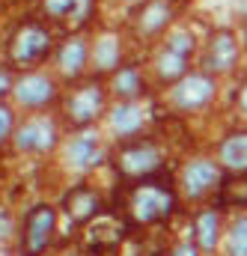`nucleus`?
<instances>
[{
  "mask_svg": "<svg viewBox=\"0 0 247 256\" xmlns=\"http://www.w3.org/2000/svg\"><path fill=\"white\" fill-rule=\"evenodd\" d=\"M238 108H242V114H247V80L242 84V90H238Z\"/></svg>",
  "mask_w": 247,
  "mask_h": 256,
  "instance_id": "obj_27",
  "label": "nucleus"
},
{
  "mask_svg": "<svg viewBox=\"0 0 247 256\" xmlns=\"http://www.w3.org/2000/svg\"><path fill=\"white\" fill-rule=\"evenodd\" d=\"M57 226V212L48 202H39L27 212L24 218V230H21V256H42L45 248L51 244Z\"/></svg>",
  "mask_w": 247,
  "mask_h": 256,
  "instance_id": "obj_4",
  "label": "nucleus"
},
{
  "mask_svg": "<svg viewBox=\"0 0 247 256\" xmlns=\"http://www.w3.org/2000/svg\"><path fill=\"white\" fill-rule=\"evenodd\" d=\"M140 90H143V84H140V72H137V68L125 66V68L116 72V78H114V92H116V96L131 98V96H137Z\"/></svg>",
  "mask_w": 247,
  "mask_h": 256,
  "instance_id": "obj_22",
  "label": "nucleus"
},
{
  "mask_svg": "<svg viewBox=\"0 0 247 256\" xmlns=\"http://www.w3.org/2000/svg\"><path fill=\"white\" fill-rule=\"evenodd\" d=\"M194 232H196V248L200 250H214L218 248V238H220V214L214 208H206L196 214V224H194Z\"/></svg>",
  "mask_w": 247,
  "mask_h": 256,
  "instance_id": "obj_15",
  "label": "nucleus"
},
{
  "mask_svg": "<svg viewBox=\"0 0 247 256\" xmlns=\"http://www.w3.org/2000/svg\"><path fill=\"white\" fill-rule=\"evenodd\" d=\"M57 63H60V72L68 74V78L80 74V68H84V63H86V45H84L80 36H74V39H68V42L62 45Z\"/></svg>",
  "mask_w": 247,
  "mask_h": 256,
  "instance_id": "obj_17",
  "label": "nucleus"
},
{
  "mask_svg": "<svg viewBox=\"0 0 247 256\" xmlns=\"http://www.w3.org/2000/svg\"><path fill=\"white\" fill-rule=\"evenodd\" d=\"M90 3L92 0H45V9L48 15L66 21V18H84L90 12Z\"/></svg>",
  "mask_w": 247,
  "mask_h": 256,
  "instance_id": "obj_18",
  "label": "nucleus"
},
{
  "mask_svg": "<svg viewBox=\"0 0 247 256\" xmlns=\"http://www.w3.org/2000/svg\"><path fill=\"white\" fill-rule=\"evenodd\" d=\"M51 45H54V36H51V30L45 24L24 21V24L15 27L12 39H9V63L30 68V66L42 63L51 54Z\"/></svg>",
  "mask_w": 247,
  "mask_h": 256,
  "instance_id": "obj_3",
  "label": "nucleus"
},
{
  "mask_svg": "<svg viewBox=\"0 0 247 256\" xmlns=\"http://www.w3.org/2000/svg\"><path fill=\"white\" fill-rule=\"evenodd\" d=\"M218 155H220V164H224L226 170H232V173H247V131H232V134L220 143Z\"/></svg>",
  "mask_w": 247,
  "mask_h": 256,
  "instance_id": "obj_14",
  "label": "nucleus"
},
{
  "mask_svg": "<svg viewBox=\"0 0 247 256\" xmlns=\"http://www.w3.org/2000/svg\"><path fill=\"white\" fill-rule=\"evenodd\" d=\"M66 161L74 167V170H90L102 161V149H98V140L92 134H78L68 140L66 146Z\"/></svg>",
  "mask_w": 247,
  "mask_h": 256,
  "instance_id": "obj_13",
  "label": "nucleus"
},
{
  "mask_svg": "<svg viewBox=\"0 0 247 256\" xmlns=\"http://www.w3.org/2000/svg\"><path fill=\"white\" fill-rule=\"evenodd\" d=\"M236 9H238L242 15H247V0H236Z\"/></svg>",
  "mask_w": 247,
  "mask_h": 256,
  "instance_id": "obj_28",
  "label": "nucleus"
},
{
  "mask_svg": "<svg viewBox=\"0 0 247 256\" xmlns=\"http://www.w3.org/2000/svg\"><path fill=\"white\" fill-rule=\"evenodd\" d=\"M96 66L98 68H114L120 66V39L116 36H102L96 42Z\"/></svg>",
  "mask_w": 247,
  "mask_h": 256,
  "instance_id": "obj_21",
  "label": "nucleus"
},
{
  "mask_svg": "<svg viewBox=\"0 0 247 256\" xmlns=\"http://www.w3.org/2000/svg\"><path fill=\"white\" fill-rule=\"evenodd\" d=\"M173 208H176V191L164 173L134 182L128 191V200H125V214H128V224H134V226H149V224L167 220L173 214Z\"/></svg>",
  "mask_w": 247,
  "mask_h": 256,
  "instance_id": "obj_1",
  "label": "nucleus"
},
{
  "mask_svg": "<svg viewBox=\"0 0 247 256\" xmlns=\"http://www.w3.org/2000/svg\"><path fill=\"white\" fill-rule=\"evenodd\" d=\"M15 98L24 104V108H45L48 102H54L57 96V86L48 74H27L15 84Z\"/></svg>",
  "mask_w": 247,
  "mask_h": 256,
  "instance_id": "obj_9",
  "label": "nucleus"
},
{
  "mask_svg": "<svg viewBox=\"0 0 247 256\" xmlns=\"http://www.w3.org/2000/svg\"><path fill=\"white\" fill-rule=\"evenodd\" d=\"M110 126H114V131H116L120 137L137 134L140 126H143V108H140L137 102H122V104H116L114 114H110Z\"/></svg>",
  "mask_w": 247,
  "mask_h": 256,
  "instance_id": "obj_16",
  "label": "nucleus"
},
{
  "mask_svg": "<svg viewBox=\"0 0 247 256\" xmlns=\"http://www.w3.org/2000/svg\"><path fill=\"white\" fill-rule=\"evenodd\" d=\"M238 60V42L230 30H218L208 42V51H206V68L208 72H226L232 68V63Z\"/></svg>",
  "mask_w": 247,
  "mask_h": 256,
  "instance_id": "obj_10",
  "label": "nucleus"
},
{
  "mask_svg": "<svg viewBox=\"0 0 247 256\" xmlns=\"http://www.w3.org/2000/svg\"><path fill=\"white\" fill-rule=\"evenodd\" d=\"M9 90H15V86H12V74H9L6 66H0V96H6Z\"/></svg>",
  "mask_w": 247,
  "mask_h": 256,
  "instance_id": "obj_26",
  "label": "nucleus"
},
{
  "mask_svg": "<svg viewBox=\"0 0 247 256\" xmlns=\"http://www.w3.org/2000/svg\"><path fill=\"white\" fill-rule=\"evenodd\" d=\"M114 164H116V173L125 182H143V179L161 173L164 155H161L155 140H131V143L116 149Z\"/></svg>",
  "mask_w": 247,
  "mask_h": 256,
  "instance_id": "obj_2",
  "label": "nucleus"
},
{
  "mask_svg": "<svg viewBox=\"0 0 247 256\" xmlns=\"http://www.w3.org/2000/svg\"><path fill=\"white\" fill-rule=\"evenodd\" d=\"M185 68H188V57H179V54H173V51H161V57H158V74L164 78V80H182L185 78Z\"/></svg>",
  "mask_w": 247,
  "mask_h": 256,
  "instance_id": "obj_20",
  "label": "nucleus"
},
{
  "mask_svg": "<svg viewBox=\"0 0 247 256\" xmlns=\"http://www.w3.org/2000/svg\"><path fill=\"white\" fill-rule=\"evenodd\" d=\"M176 9L170 0H149L140 12H137V30L143 36H158L170 21H173Z\"/></svg>",
  "mask_w": 247,
  "mask_h": 256,
  "instance_id": "obj_12",
  "label": "nucleus"
},
{
  "mask_svg": "<svg viewBox=\"0 0 247 256\" xmlns=\"http://www.w3.org/2000/svg\"><path fill=\"white\" fill-rule=\"evenodd\" d=\"M220 202H232V206H247V173L242 176H226L220 185Z\"/></svg>",
  "mask_w": 247,
  "mask_h": 256,
  "instance_id": "obj_19",
  "label": "nucleus"
},
{
  "mask_svg": "<svg viewBox=\"0 0 247 256\" xmlns=\"http://www.w3.org/2000/svg\"><path fill=\"white\" fill-rule=\"evenodd\" d=\"M226 254L230 256H247V218L236 220L226 238Z\"/></svg>",
  "mask_w": 247,
  "mask_h": 256,
  "instance_id": "obj_23",
  "label": "nucleus"
},
{
  "mask_svg": "<svg viewBox=\"0 0 247 256\" xmlns=\"http://www.w3.org/2000/svg\"><path fill=\"white\" fill-rule=\"evenodd\" d=\"M54 143H57V128L51 120H30L15 131V146L21 152L42 155V152H51Z\"/></svg>",
  "mask_w": 247,
  "mask_h": 256,
  "instance_id": "obj_8",
  "label": "nucleus"
},
{
  "mask_svg": "<svg viewBox=\"0 0 247 256\" xmlns=\"http://www.w3.org/2000/svg\"><path fill=\"white\" fill-rule=\"evenodd\" d=\"M62 206H66V214H68L74 224H86V220H92V218L98 214L102 196L92 191V188H86V185H78V188H72V191L66 194Z\"/></svg>",
  "mask_w": 247,
  "mask_h": 256,
  "instance_id": "obj_11",
  "label": "nucleus"
},
{
  "mask_svg": "<svg viewBox=\"0 0 247 256\" xmlns=\"http://www.w3.org/2000/svg\"><path fill=\"white\" fill-rule=\"evenodd\" d=\"M12 110L6 108V104H0V146L9 140V134H12Z\"/></svg>",
  "mask_w": 247,
  "mask_h": 256,
  "instance_id": "obj_25",
  "label": "nucleus"
},
{
  "mask_svg": "<svg viewBox=\"0 0 247 256\" xmlns=\"http://www.w3.org/2000/svg\"><path fill=\"white\" fill-rule=\"evenodd\" d=\"M224 179L226 176L220 173V167L214 161L196 158V161L188 164L185 173H182V191H185L188 200H202V196H208L212 191H220Z\"/></svg>",
  "mask_w": 247,
  "mask_h": 256,
  "instance_id": "obj_7",
  "label": "nucleus"
},
{
  "mask_svg": "<svg viewBox=\"0 0 247 256\" xmlns=\"http://www.w3.org/2000/svg\"><path fill=\"white\" fill-rule=\"evenodd\" d=\"M218 92V80L206 72H190L173 86V104L179 110H202Z\"/></svg>",
  "mask_w": 247,
  "mask_h": 256,
  "instance_id": "obj_5",
  "label": "nucleus"
},
{
  "mask_svg": "<svg viewBox=\"0 0 247 256\" xmlns=\"http://www.w3.org/2000/svg\"><path fill=\"white\" fill-rule=\"evenodd\" d=\"M167 51H173V54H179V57H190V51H194V36H190L188 30H173L170 39H167Z\"/></svg>",
  "mask_w": 247,
  "mask_h": 256,
  "instance_id": "obj_24",
  "label": "nucleus"
},
{
  "mask_svg": "<svg viewBox=\"0 0 247 256\" xmlns=\"http://www.w3.org/2000/svg\"><path fill=\"white\" fill-rule=\"evenodd\" d=\"M102 110H104V90H102V84H96V80L78 86V90L66 98V116H68L72 126H90Z\"/></svg>",
  "mask_w": 247,
  "mask_h": 256,
  "instance_id": "obj_6",
  "label": "nucleus"
}]
</instances>
